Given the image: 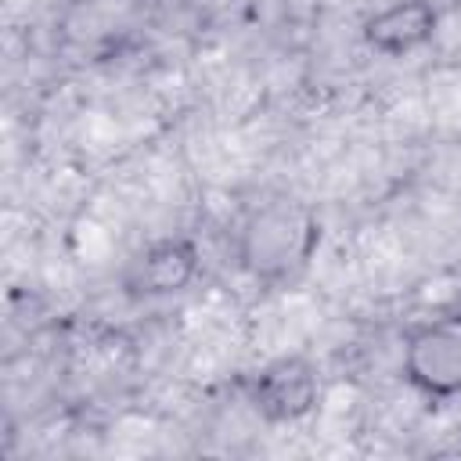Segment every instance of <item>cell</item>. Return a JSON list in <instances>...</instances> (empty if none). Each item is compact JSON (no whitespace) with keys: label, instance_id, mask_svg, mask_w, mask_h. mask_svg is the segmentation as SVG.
I'll use <instances>...</instances> for the list:
<instances>
[{"label":"cell","instance_id":"277c9868","mask_svg":"<svg viewBox=\"0 0 461 461\" xmlns=\"http://www.w3.org/2000/svg\"><path fill=\"white\" fill-rule=\"evenodd\" d=\"M202 270V249L187 234H166L148 241L122 270V292L133 303L173 299L194 285Z\"/></svg>","mask_w":461,"mask_h":461},{"label":"cell","instance_id":"7a4b0ae2","mask_svg":"<svg viewBox=\"0 0 461 461\" xmlns=\"http://www.w3.org/2000/svg\"><path fill=\"white\" fill-rule=\"evenodd\" d=\"M400 375L429 403L461 400V310L425 317L403 335Z\"/></svg>","mask_w":461,"mask_h":461},{"label":"cell","instance_id":"6da1fadb","mask_svg":"<svg viewBox=\"0 0 461 461\" xmlns=\"http://www.w3.org/2000/svg\"><path fill=\"white\" fill-rule=\"evenodd\" d=\"M324 238L317 209L292 194H270L245 209L234 227V263L259 288L295 285Z\"/></svg>","mask_w":461,"mask_h":461},{"label":"cell","instance_id":"5b68a950","mask_svg":"<svg viewBox=\"0 0 461 461\" xmlns=\"http://www.w3.org/2000/svg\"><path fill=\"white\" fill-rule=\"evenodd\" d=\"M439 11L429 0H389L360 22V40L382 58H407L432 43Z\"/></svg>","mask_w":461,"mask_h":461},{"label":"cell","instance_id":"3957f363","mask_svg":"<svg viewBox=\"0 0 461 461\" xmlns=\"http://www.w3.org/2000/svg\"><path fill=\"white\" fill-rule=\"evenodd\" d=\"M245 400L259 421L295 425L321 403V371L303 353L274 357L245 378Z\"/></svg>","mask_w":461,"mask_h":461}]
</instances>
